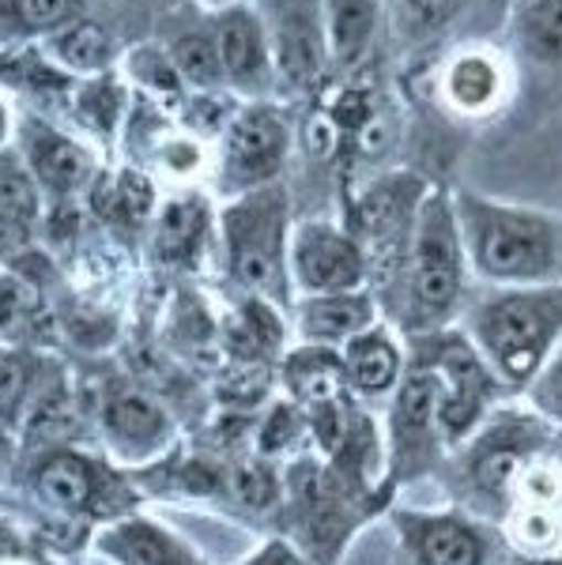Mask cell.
<instances>
[{
	"label": "cell",
	"instance_id": "cell-1",
	"mask_svg": "<svg viewBox=\"0 0 562 565\" xmlns=\"http://www.w3.org/2000/svg\"><path fill=\"white\" fill-rule=\"evenodd\" d=\"M465 257L476 282L487 287H543L562 282V212L449 189Z\"/></svg>",
	"mask_w": 562,
	"mask_h": 565
},
{
	"label": "cell",
	"instance_id": "cell-2",
	"mask_svg": "<svg viewBox=\"0 0 562 565\" xmlns=\"http://www.w3.org/2000/svg\"><path fill=\"white\" fill-rule=\"evenodd\" d=\"M457 328L513 399L532 385L562 340V282L487 287L473 282Z\"/></svg>",
	"mask_w": 562,
	"mask_h": 565
},
{
	"label": "cell",
	"instance_id": "cell-3",
	"mask_svg": "<svg viewBox=\"0 0 562 565\" xmlns=\"http://www.w3.org/2000/svg\"><path fill=\"white\" fill-rule=\"evenodd\" d=\"M473 282L476 279L465 257L449 189L431 185V193L420 207V218H415L393 298L385 306V321H393L404 335L453 328L460 309H465Z\"/></svg>",
	"mask_w": 562,
	"mask_h": 565
},
{
	"label": "cell",
	"instance_id": "cell-4",
	"mask_svg": "<svg viewBox=\"0 0 562 565\" xmlns=\"http://www.w3.org/2000/svg\"><path fill=\"white\" fill-rule=\"evenodd\" d=\"M20 487L42 532L53 524L91 532L136 509V482L125 468L76 441L23 449Z\"/></svg>",
	"mask_w": 562,
	"mask_h": 565
},
{
	"label": "cell",
	"instance_id": "cell-5",
	"mask_svg": "<svg viewBox=\"0 0 562 565\" xmlns=\"http://www.w3.org/2000/svg\"><path fill=\"white\" fill-rule=\"evenodd\" d=\"M393 498L370 494L348 482L321 452L284 463V501L276 509L279 535H287L310 565H337L359 527L385 516Z\"/></svg>",
	"mask_w": 562,
	"mask_h": 565
},
{
	"label": "cell",
	"instance_id": "cell-6",
	"mask_svg": "<svg viewBox=\"0 0 562 565\" xmlns=\"http://www.w3.org/2000/svg\"><path fill=\"white\" fill-rule=\"evenodd\" d=\"M223 249V271L242 295L291 309L295 290L287 276V249H291V189L272 181L253 193L223 200L215 215Z\"/></svg>",
	"mask_w": 562,
	"mask_h": 565
},
{
	"label": "cell",
	"instance_id": "cell-7",
	"mask_svg": "<svg viewBox=\"0 0 562 565\" xmlns=\"http://www.w3.org/2000/svg\"><path fill=\"white\" fill-rule=\"evenodd\" d=\"M431 193V181L412 167L382 170L351 196L343 223L351 226V234L367 249L370 260V290H374L378 306H385L393 298L396 276H401V264L412 242L415 218H420L423 200Z\"/></svg>",
	"mask_w": 562,
	"mask_h": 565
},
{
	"label": "cell",
	"instance_id": "cell-8",
	"mask_svg": "<svg viewBox=\"0 0 562 565\" xmlns=\"http://www.w3.org/2000/svg\"><path fill=\"white\" fill-rule=\"evenodd\" d=\"M404 340L434 373L438 426H442V437H446L449 452L457 449V445H465L468 437L491 418L498 404L513 399L510 392L498 385L495 373L487 370V362L479 359L476 348L465 340V332H460L457 324L442 328V332L404 335Z\"/></svg>",
	"mask_w": 562,
	"mask_h": 565
},
{
	"label": "cell",
	"instance_id": "cell-9",
	"mask_svg": "<svg viewBox=\"0 0 562 565\" xmlns=\"http://www.w3.org/2000/svg\"><path fill=\"white\" fill-rule=\"evenodd\" d=\"M396 540V565H510L498 524L476 516L465 505H389L385 513Z\"/></svg>",
	"mask_w": 562,
	"mask_h": 565
},
{
	"label": "cell",
	"instance_id": "cell-10",
	"mask_svg": "<svg viewBox=\"0 0 562 565\" xmlns=\"http://www.w3.org/2000/svg\"><path fill=\"white\" fill-rule=\"evenodd\" d=\"M382 437H385V479L393 490H404L423 479H438L449 449L438 426L434 373L412 348H407V370L401 388L382 407Z\"/></svg>",
	"mask_w": 562,
	"mask_h": 565
},
{
	"label": "cell",
	"instance_id": "cell-11",
	"mask_svg": "<svg viewBox=\"0 0 562 565\" xmlns=\"http://www.w3.org/2000/svg\"><path fill=\"white\" fill-rule=\"evenodd\" d=\"M295 114L279 98L268 103H238L226 114L220 136L215 185L220 196H242L272 181H284L287 159L295 151Z\"/></svg>",
	"mask_w": 562,
	"mask_h": 565
},
{
	"label": "cell",
	"instance_id": "cell-12",
	"mask_svg": "<svg viewBox=\"0 0 562 565\" xmlns=\"http://www.w3.org/2000/svg\"><path fill=\"white\" fill-rule=\"evenodd\" d=\"M518 90V65L506 45L487 39L457 42L434 65L431 95L446 117L460 125L495 121Z\"/></svg>",
	"mask_w": 562,
	"mask_h": 565
},
{
	"label": "cell",
	"instance_id": "cell-13",
	"mask_svg": "<svg viewBox=\"0 0 562 565\" xmlns=\"http://www.w3.org/2000/svg\"><path fill=\"white\" fill-rule=\"evenodd\" d=\"M287 276L295 298L370 290V260L343 218H303L291 231Z\"/></svg>",
	"mask_w": 562,
	"mask_h": 565
},
{
	"label": "cell",
	"instance_id": "cell-14",
	"mask_svg": "<svg viewBox=\"0 0 562 565\" xmlns=\"http://www.w3.org/2000/svg\"><path fill=\"white\" fill-rule=\"evenodd\" d=\"M98 445L117 468L140 471L174 449V418L156 396L132 385H106L95 404Z\"/></svg>",
	"mask_w": 562,
	"mask_h": 565
},
{
	"label": "cell",
	"instance_id": "cell-15",
	"mask_svg": "<svg viewBox=\"0 0 562 565\" xmlns=\"http://www.w3.org/2000/svg\"><path fill=\"white\" fill-rule=\"evenodd\" d=\"M268 42L276 53L279 95L314 98L332 72L325 0H268L265 12Z\"/></svg>",
	"mask_w": 562,
	"mask_h": 565
},
{
	"label": "cell",
	"instance_id": "cell-16",
	"mask_svg": "<svg viewBox=\"0 0 562 565\" xmlns=\"http://www.w3.org/2000/svg\"><path fill=\"white\" fill-rule=\"evenodd\" d=\"M208 15H212V34H215V50H220L226 95L242 98V103H268V98H279L276 53H272L268 26H265L261 8L231 4Z\"/></svg>",
	"mask_w": 562,
	"mask_h": 565
},
{
	"label": "cell",
	"instance_id": "cell-17",
	"mask_svg": "<svg viewBox=\"0 0 562 565\" xmlns=\"http://www.w3.org/2000/svg\"><path fill=\"white\" fill-rule=\"evenodd\" d=\"M15 154L23 159L26 174L45 196H72L95 178V151L79 136L50 121L42 114H20L15 125Z\"/></svg>",
	"mask_w": 562,
	"mask_h": 565
},
{
	"label": "cell",
	"instance_id": "cell-18",
	"mask_svg": "<svg viewBox=\"0 0 562 565\" xmlns=\"http://www.w3.org/2000/svg\"><path fill=\"white\" fill-rule=\"evenodd\" d=\"M343 385L362 407L378 412L393 399L407 370V340L393 321H374L340 348Z\"/></svg>",
	"mask_w": 562,
	"mask_h": 565
},
{
	"label": "cell",
	"instance_id": "cell-19",
	"mask_svg": "<svg viewBox=\"0 0 562 565\" xmlns=\"http://www.w3.org/2000/svg\"><path fill=\"white\" fill-rule=\"evenodd\" d=\"M91 546L110 565H208L204 554L189 540H181L174 527L136 509L95 527Z\"/></svg>",
	"mask_w": 562,
	"mask_h": 565
},
{
	"label": "cell",
	"instance_id": "cell-20",
	"mask_svg": "<svg viewBox=\"0 0 562 565\" xmlns=\"http://www.w3.org/2000/svg\"><path fill=\"white\" fill-rule=\"evenodd\" d=\"M291 321V343H314V348L340 351L351 335L382 321L374 290H343V295H306L287 309Z\"/></svg>",
	"mask_w": 562,
	"mask_h": 565
},
{
	"label": "cell",
	"instance_id": "cell-21",
	"mask_svg": "<svg viewBox=\"0 0 562 565\" xmlns=\"http://www.w3.org/2000/svg\"><path fill=\"white\" fill-rule=\"evenodd\" d=\"M279 388H284V396H291L306 415L351 396L348 385H343L340 351L314 348V343H291V348L284 351V359H279Z\"/></svg>",
	"mask_w": 562,
	"mask_h": 565
},
{
	"label": "cell",
	"instance_id": "cell-22",
	"mask_svg": "<svg viewBox=\"0 0 562 565\" xmlns=\"http://www.w3.org/2000/svg\"><path fill=\"white\" fill-rule=\"evenodd\" d=\"M476 8V0H385V39L401 57H420Z\"/></svg>",
	"mask_w": 562,
	"mask_h": 565
},
{
	"label": "cell",
	"instance_id": "cell-23",
	"mask_svg": "<svg viewBox=\"0 0 562 565\" xmlns=\"http://www.w3.org/2000/svg\"><path fill=\"white\" fill-rule=\"evenodd\" d=\"M57 362L50 354L23 348V343H0V426L23 430L34 399L57 377Z\"/></svg>",
	"mask_w": 562,
	"mask_h": 565
},
{
	"label": "cell",
	"instance_id": "cell-24",
	"mask_svg": "<svg viewBox=\"0 0 562 565\" xmlns=\"http://www.w3.org/2000/svg\"><path fill=\"white\" fill-rule=\"evenodd\" d=\"M42 57L50 65H57L72 79H87V76H103L114 72L117 65V42L103 23H95L91 15L65 23L61 31L45 34L39 42Z\"/></svg>",
	"mask_w": 562,
	"mask_h": 565
},
{
	"label": "cell",
	"instance_id": "cell-25",
	"mask_svg": "<svg viewBox=\"0 0 562 565\" xmlns=\"http://www.w3.org/2000/svg\"><path fill=\"white\" fill-rule=\"evenodd\" d=\"M506 50L540 68H562V0H513Z\"/></svg>",
	"mask_w": 562,
	"mask_h": 565
},
{
	"label": "cell",
	"instance_id": "cell-26",
	"mask_svg": "<svg viewBox=\"0 0 562 565\" xmlns=\"http://www.w3.org/2000/svg\"><path fill=\"white\" fill-rule=\"evenodd\" d=\"M215 215L208 212L204 196H174L162 204L156 218V253L170 268H193L204 257L208 234Z\"/></svg>",
	"mask_w": 562,
	"mask_h": 565
},
{
	"label": "cell",
	"instance_id": "cell-27",
	"mask_svg": "<svg viewBox=\"0 0 562 565\" xmlns=\"http://www.w3.org/2000/svg\"><path fill=\"white\" fill-rule=\"evenodd\" d=\"M68 114L79 132H91L95 140L110 143L117 129H121L125 114H129V95H125L117 72H103V76L76 79L68 90Z\"/></svg>",
	"mask_w": 562,
	"mask_h": 565
},
{
	"label": "cell",
	"instance_id": "cell-28",
	"mask_svg": "<svg viewBox=\"0 0 562 565\" xmlns=\"http://www.w3.org/2000/svg\"><path fill=\"white\" fill-rule=\"evenodd\" d=\"M79 15H87V0H0V53L42 42Z\"/></svg>",
	"mask_w": 562,
	"mask_h": 565
},
{
	"label": "cell",
	"instance_id": "cell-29",
	"mask_svg": "<svg viewBox=\"0 0 562 565\" xmlns=\"http://www.w3.org/2000/svg\"><path fill=\"white\" fill-rule=\"evenodd\" d=\"M314 449L310 418L291 396H276L253 426V452L265 460H295Z\"/></svg>",
	"mask_w": 562,
	"mask_h": 565
},
{
	"label": "cell",
	"instance_id": "cell-30",
	"mask_svg": "<svg viewBox=\"0 0 562 565\" xmlns=\"http://www.w3.org/2000/svg\"><path fill=\"white\" fill-rule=\"evenodd\" d=\"M167 53L174 61L178 76L185 79V87L204 90V95H215L223 87V68H220V50H215V34H212V20L204 23H189L178 26L167 42Z\"/></svg>",
	"mask_w": 562,
	"mask_h": 565
},
{
	"label": "cell",
	"instance_id": "cell-31",
	"mask_svg": "<svg viewBox=\"0 0 562 565\" xmlns=\"http://www.w3.org/2000/svg\"><path fill=\"white\" fill-rule=\"evenodd\" d=\"M125 68H129V79L136 87H144L148 95L156 98H178L185 95V79L178 76L174 61H170V53L162 50V45H140V50L129 53V61H125Z\"/></svg>",
	"mask_w": 562,
	"mask_h": 565
},
{
	"label": "cell",
	"instance_id": "cell-32",
	"mask_svg": "<svg viewBox=\"0 0 562 565\" xmlns=\"http://www.w3.org/2000/svg\"><path fill=\"white\" fill-rule=\"evenodd\" d=\"M42 524L34 513H23L20 505L0 498V565L12 562H31L39 551Z\"/></svg>",
	"mask_w": 562,
	"mask_h": 565
},
{
	"label": "cell",
	"instance_id": "cell-33",
	"mask_svg": "<svg viewBox=\"0 0 562 565\" xmlns=\"http://www.w3.org/2000/svg\"><path fill=\"white\" fill-rule=\"evenodd\" d=\"M521 399L537 415L548 418V423L562 426V340H559V348L551 351V359L540 366L537 377H532V385L521 392Z\"/></svg>",
	"mask_w": 562,
	"mask_h": 565
},
{
	"label": "cell",
	"instance_id": "cell-34",
	"mask_svg": "<svg viewBox=\"0 0 562 565\" xmlns=\"http://www.w3.org/2000/svg\"><path fill=\"white\" fill-rule=\"evenodd\" d=\"M26 309H31V290H26V282L15 276V271L0 268V335L12 332L26 317Z\"/></svg>",
	"mask_w": 562,
	"mask_h": 565
},
{
	"label": "cell",
	"instance_id": "cell-35",
	"mask_svg": "<svg viewBox=\"0 0 562 565\" xmlns=\"http://www.w3.org/2000/svg\"><path fill=\"white\" fill-rule=\"evenodd\" d=\"M238 565H310V558H306L298 546L287 540V535H268L265 543L257 546L253 554H246Z\"/></svg>",
	"mask_w": 562,
	"mask_h": 565
},
{
	"label": "cell",
	"instance_id": "cell-36",
	"mask_svg": "<svg viewBox=\"0 0 562 565\" xmlns=\"http://www.w3.org/2000/svg\"><path fill=\"white\" fill-rule=\"evenodd\" d=\"M23 457V445H20V434L12 426H0V479L12 476L15 463Z\"/></svg>",
	"mask_w": 562,
	"mask_h": 565
},
{
	"label": "cell",
	"instance_id": "cell-37",
	"mask_svg": "<svg viewBox=\"0 0 562 565\" xmlns=\"http://www.w3.org/2000/svg\"><path fill=\"white\" fill-rule=\"evenodd\" d=\"M12 143V109H8L4 95H0V151Z\"/></svg>",
	"mask_w": 562,
	"mask_h": 565
},
{
	"label": "cell",
	"instance_id": "cell-38",
	"mask_svg": "<svg viewBox=\"0 0 562 565\" xmlns=\"http://www.w3.org/2000/svg\"><path fill=\"white\" fill-rule=\"evenodd\" d=\"M204 12H220V8H231V4H250V0H197Z\"/></svg>",
	"mask_w": 562,
	"mask_h": 565
},
{
	"label": "cell",
	"instance_id": "cell-39",
	"mask_svg": "<svg viewBox=\"0 0 562 565\" xmlns=\"http://www.w3.org/2000/svg\"><path fill=\"white\" fill-rule=\"evenodd\" d=\"M510 565H521V562H510Z\"/></svg>",
	"mask_w": 562,
	"mask_h": 565
}]
</instances>
